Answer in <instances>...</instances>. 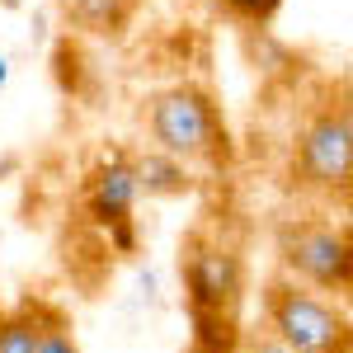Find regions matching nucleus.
I'll return each instance as SVG.
<instances>
[{"label": "nucleus", "instance_id": "nucleus-11", "mask_svg": "<svg viewBox=\"0 0 353 353\" xmlns=\"http://www.w3.org/2000/svg\"><path fill=\"white\" fill-rule=\"evenodd\" d=\"M221 5H226L236 19H245V24H269L283 0H221Z\"/></svg>", "mask_w": 353, "mask_h": 353}, {"label": "nucleus", "instance_id": "nucleus-8", "mask_svg": "<svg viewBox=\"0 0 353 353\" xmlns=\"http://www.w3.org/2000/svg\"><path fill=\"white\" fill-rule=\"evenodd\" d=\"M52 316L57 306H48V301H19V306L0 311V353H38Z\"/></svg>", "mask_w": 353, "mask_h": 353}, {"label": "nucleus", "instance_id": "nucleus-13", "mask_svg": "<svg viewBox=\"0 0 353 353\" xmlns=\"http://www.w3.org/2000/svg\"><path fill=\"white\" fill-rule=\"evenodd\" d=\"M104 236H109V250H118V254H132V250H137V226H132V221L113 226V231H104Z\"/></svg>", "mask_w": 353, "mask_h": 353}, {"label": "nucleus", "instance_id": "nucleus-14", "mask_svg": "<svg viewBox=\"0 0 353 353\" xmlns=\"http://www.w3.org/2000/svg\"><path fill=\"white\" fill-rule=\"evenodd\" d=\"M10 81V61H5V52H0V85Z\"/></svg>", "mask_w": 353, "mask_h": 353}, {"label": "nucleus", "instance_id": "nucleus-12", "mask_svg": "<svg viewBox=\"0 0 353 353\" xmlns=\"http://www.w3.org/2000/svg\"><path fill=\"white\" fill-rule=\"evenodd\" d=\"M236 353H288V349L273 339L269 330H250V334L241 339V349H236Z\"/></svg>", "mask_w": 353, "mask_h": 353}, {"label": "nucleus", "instance_id": "nucleus-5", "mask_svg": "<svg viewBox=\"0 0 353 353\" xmlns=\"http://www.w3.org/2000/svg\"><path fill=\"white\" fill-rule=\"evenodd\" d=\"M179 273H184V292L198 321H231V311L241 306L245 292V259L217 236H189L179 250Z\"/></svg>", "mask_w": 353, "mask_h": 353}, {"label": "nucleus", "instance_id": "nucleus-3", "mask_svg": "<svg viewBox=\"0 0 353 353\" xmlns=\"http://www.w3.org/2000/svg\"><path fill=\"white\" fill-rule=\"evenodd\" d=\"M278 264L283 278H292L301 288L321 292V297H344L353 288V245L349 226L330 217H297L278 231Z\"/></svg>", "mask_w": 353, "mask_h": 353}, {"label": "nucleus", "instance_id": "nucleus-7", "mask_svg": "<svg viewBox=\"0 0 353 353\" xmlns=\"http://www.w3.org/2000/svg\"><path fill=\"white\" fill-rule=\"evenodd\" d=\"M132 179H137V193H146V198H184V193L198 189L189 165H179L174 156H165L156 146L132 156Z\"/></svg>", "mask_w": 353, "mask_h": 353}, {"label": "nucleus", "instance_id": "nucleus-4", "mask_svg": "<svg viewBox=\"0 0 353 353\" xmlns=\"http://www.w3.org/2000/svg\"><path fill=\"white\" fill-rule=\"evenodd\" d=\"M292 179L297 189L321 198H349L353 184V118L344 99H325L297 128L292 146Z\"/></svg>", "mask_w": 353, "mask_h": 353}, {"label": "nucleus", "instance_id": "nucleus-6", "mask_svg": "<svg viewBox=\"0 0 353 353\" xmlns=\"http://www.w3.org/2000/svg\"><path fill=\"white\" fill-rule=\"evenodd\" d=\"M137 179H132V156L128 151H109L99 156V165L85 174V217L99 231H113L123 221H132L137 208Z\"/></svg>", "mask_w": 353, "mask_h": 353}, {"label": "nucleus", "instance_id": "nucleus-9", "mask_svg": "<svg viewBox=\"0 0 353 353\" xmlns=\"http://www.w3.org/2000/svg\"><path fill=\"white\" fill-rule=\"evenodd\" d=\"M137 10H141V0H66L71 28L94 33V38H118L137 19Z\"/></svg>", "mask_w": 353, "mask_h": 353}, {"label": "nucleus", "instance_id": "nucleus-2", "mask_svg": "<svg viewBox=\"0 0 353 353\" xmlns=\"http://www.w3.org/2000/svg\"><path fill=\"white\" fill-rule=\"evenodd\" d=\"M264 330L288 353H349L353 330L344 301L321 297L292 278H273L264 288Z\"/></svg>", "mask_w": 353, "mask_h": 353}, {"label": "nucleus", "instance_id": "nucleus-10", "mask_svg": "<svg viewBox=\"0 0 353 353\" xmlns=\"http://www.w3.org/2000/svg\"><path fill=\"white\" fill-rule=\"evenodd\" d=\"M38 353H81V344H76V330L66 325V316L57 311L52 321H48V330H43V344H38Z\"/></svg>", "mask_w": 353, "mask_h": 353}, {"label": "nucleus", "instance_id": "nucleus-15", "mask_svg": "<svg viewBox=\"0 0 353 353\" xmlns=\"http://www.w3.org/2000/svg\"><path fill=\"white\" fill-rule=\"evenodd\" d=\"M5 5H19V0H5Z\"/></svg>", "mask_w": 353, "mask_h": 353}, {"label": "nucleus", "instance_id": "nucleus-1", "mask_svg": "<svg viewBox=\"0 0 353 353\" xmlns=\"http://www.w3.org/2000/svg\"><path fill=\"white\" fill-rule=\"evenodd\" d=\"M146 132L151 146L174 156L179 165H208V170H226L236 161V141L231 128L221 118V104L212 99V90L203 85H170L151 99L146 109Z\"/></svg>", "mask_w": 353, "mask_h": 353}]
</instances>
